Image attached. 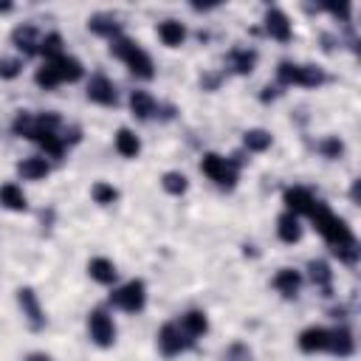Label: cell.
<instances>
[{
  "mask_svg": "<svg viewBox=\"0 0 361 361\" xmlns=\"http://www.w3.org/2000/svg\"><path fill=\"white\" fill-rule=\"evenodd\" d=\"M26 361H51V358H48L45 353H31V355L26 358Z\"/></svg>",
  "mask_w": 361,
  "mask_h": 361,
  "instance_id": "35",
  "label": "cell"
},
{
  "mask_svg": "<svg viewBox=\"0 0 361 361\" xmlns=\"http://www.w3.org/2000/svg\"><path fill=\"white\" fill-rule=\"evenodd\" d=\"M327 339H330V330L308 327L300 333V350L302 353H322V350H327Z\"/></svg>",
  "mask_w": 361,
  "mask_h": 361,
  "instance_id": "12",
  "label": "cell"
},
{
  "mask_svg": "<svg viewBox=\"0 0 361 361\" xmlns=\"http://www.w3.org/2000/svg\"><path fill=\"white\" fill-rule=\"evenodd\" d=\"M40 54H43L45 59L59 57V54H62V37H59L57 31L48 34V37H43V40H40Z\"/></svg>",
  "mask_w": 361,
  "mask_h": 361,
  "instance_id": "31",
  "label": "cell"
},
{
  "mask_svg": "<svg viewBox=\"0 0 361 361\" xmlns=\"http://www.w3.org/2000/svg\"><path fill=\"white\" fill-rule=\"evenodd\" d=\"M243 144H246V150H251V153H263V150L271 147V133H268V130H260V127L246 130Z\"/></svg>",
  "mask_w": 361,
  "mask_h": 361,
  "instance_id": "25",
  "label": "cell"
},
{
  "mask_svg": "<svg viewBox=\"0 0 361 361\" xmlns=\"http://www.w3.org/2000/svg\"><path fill=\"white\" fill-rule=\"evenodd\" d=\"M9 9H12L9 3H0V12H9Z\"/></svg>",
  "mask_w": 361,
  "mask_h": 361,
  "instance_id": "36",
  "label": "cell"
},
{
  "mask_svg": "<svg viewBox=\"0 0 361 361\" xmlns=\"http://www.w3.org/2000/svg\"><path fill=\"white\" fill-rule=\"evenodd\" d=\"M327 77H325V71L316 68V65H300V85L302 88H316L322 85Z\"/></svg>",
  "mask_w": 361,
  "mask_h": 361,
  "instance_id": "27",
  "label": "cell"
},
{
  "mask_svg": "<svg viewBox=\"0 0 361 361\" xmlns=\"http://www.w3.org/2000/svg\"><path fill=\"white\" fill-rule=\"evenodd\" d=\"M48 65L57 71V77H59V82H77V80H82V62L77 59V57H68V54H59V57H54V59H48Z\"/></svg>",
  "mask_w": 361,
  "mask_h": 361,
  "instance_id": "7",
  "label": "cell"
},
{
  "mask_svg": "<svg viewBox=\"0 0 361 361\" xmlns=\"http://www.w3.org/2000/svg\"><path fill=\"white\" fill-rule=\"evenodd\" d=\"M88 99L96 102V105H116V88H113V82L108 77L96 74L91 80V85H88Z\"/></svg>",
  "mask_w": 361,
  "mask_h": 361,
  "instance_id": "11",
  "label": "cell"
},
{
  "mask_svg": "<svg viewBox=\"0 0 361 361\" xmlns=\"http://www.w3.org/2000/svg\"><path fill=\"white\" fill-rule=\"evenodd\" d=\"M327 350L330 353H336V355H353V350H355V341H353V333L347 330V327H336V330H330V339H327Z\"/></svg>",
  "mask_w": 361,
  "mask_h": 361,
  "instance_id": "15",
  "label": "cell"
},
{
  "mask_svg": "<svg viewBox=\"0 0 361 361\" xmlns=\"http://www.w3.org/2000/svg\"><path fill=\"white\" fill-rule=\"evenodd\" d=\"M319 150H322V156H325V159H341L344 144H341L336 135H327V138L319 144Z\"/></svg>",
  "mask_w": 361,
  "mask_h": 361,
  "instance_id": "33",
  "label": "cell"
},
{
  "mask_svg": "<svg viewBox=\"0 0 361 361\" xmlns=\"http://www.w3.org/2000/svg\"><path fill=\"white\" fill-rule=\"evenodd\" d=\"M34 80H37V85H40V88H45V91H54V88L59 85V77H57V71H54V68H51L48 62H45V65H43V68L37 71V77H34Z\"/></svg>",
  "mask_w": 361,
  "mask_h": 361,
  "instance_id": "32",
  "label": "cell"
},
{
  "mask_svg": "<svg viewBox=\"0 0 361 361\" xmlns=\"http://www.w3.org/2000/svg\"><path fill=\"white\" fill-rule=\"evenodd\" d=\"M178 325H181V330H184L192 341L209 330V319H206V314H203V311H189V314H184Z\"/></svg>",
  "mask_w": 361,
  "mask_h": 361,
  "instance_id": "14",
  "label": "cell"
},
{
  "mask_svg": "<svg viewBox=\"0 0 361 361\" xmlns=\"http://www.w3.org/2000/svg\"><path fill=\"white\" fill-rule=\"evenodd\" d=\"M314 203H316V198L311 195V189L294 186V189L285 192V206H288V212H291V214H297V218H300V214H311Z\"/></svg>",
  "mask_w": 361,
  "mask_h": 361,
  "instance_id": "10",
  "label": "cell"
},
{
  "mask_svg": "<svg viewBox=\"0 0 361 361\" xmlns=\"http://www.w3.org/2000/svg\"><path fill=\"white\" fill-rule=\"evenodd\" d=\"M110 302L116 308H121L124 314H138L144 311V305H147V288H144L141 279H130L127 285H121L116 294H110Z\"/></svg>",
  "mask_w": 361,
  "mask_h": 361,
  "instance_id": "2",
  "label": "cell"
},
{
  "mask_svg": "<svg viewBox=\"0 0 361 361\" xmlns=\"http://www.w3.org/2000/svg\"><path fill=\"white\" fill-rule=\"evenodd\" d=\"M91 195H94V200H96L99 206H110V203L119 198V189L110 186V184H105V181H99V184H94Z\"/></svg>",
  "mask_w": 361,
  "mask_h": 361,
  "instance_id": "29",
  "label": "cell"
},
{
  "mask_svg": "<svg viewBox=\"0 0 361 361\" xmlns=\"http://www.w3.org/2000/svg\"><path fill=\"white\" fill-rule=\"evenodd\" d=\"M229 62H232V68L237 71V74H251L254 65H257V54L249 51V48H235L229 54Z\"/></svg>",
  "mask_w": 361,
  "mask_h": 361,
  "instance_id": "24",
  "label": "cell"
},
{
  "mask_svg": "<svg viewBox=\"0 0 361 361\" xmlns=\"http://www.w3.org/2000/svg\"><path fill=\"white\" fill-rule=\"evenodd\" d=\"M88 29H91L94 34H99V37H110V40H116V37H119V31H121V26H119L113 17H108V15H96V17H91V20H88Z\"/></svg>",
  "mask_w": 361,
  "mask_h": 361,
  "instance_id": "23",
  "label": "cell"
},
{
  "mask_svg": "<svg viewBox=\"0 0 361 361\" xmlns=\"http://www.w3.org/2000/svg\"><path fill=\"white\" fill-rule=\"evenodd\" d=\"M12 40H15V45H17L23 54H40V37H37V29H34V26H20V29H15Z\"/></svg>",
  "mask_w": 361,
  "mask_h": 361,
  "instance_id": "16",
  "label": "cell"
},
{
  "mask_svg": "<svg viewBox=\"0 0 361 361\" xmlns=\"http://www.w3.org/2000/svg\"><path fill=\"white\" fill-rule=\"evenodd\" d=\"M116 150H119V156H124V159H135V156L141 153V141H138V135H135L133 130L121 127V130L116 133Z\"/></svg>",
  "mask_w": 361,
  "mask_h": 361,
  "instance_id": "18",
  "label": "cell"
},
{
  "mask_svg": "<svg viewBox=\"0 0 361 361\" xmlns=\"http://www.w3.org/2000/svg\"><path fill=\"white\" fill-rule=\"evenodd\" d=\"M23 62L20 59H0V80H15L20 74Z\"/></svg>",
  "mask_w": 361,
  "mask_h": 361,
  "instance_id": "34",
  "label": "cell"
},
{
  "mask_svg": "<svg viewBox=\"0 0 361 361\" xmlns=\"http://www.w3.org/2000/svg\"><path fill=\"white\" fill-rule=\"evenodd\" d=\"M48 161L45 159H26V161H20L17 164V172H20V178H26V181H40V178H45L48 175Z\"/></svg>",
  "mask_w": 361,
  "mask_h": 361,
  "instance_id": "22",
  "label": "cell"
},
{
  "mask_svg": "<svg viewBox=\"0 0 361 361\" xmlns=\"http://www.w3.org/2000/svg\"><path fill=\"white\" fill-rule=\"evenodd\" d=\"M200 170H203V175H209L218 186H226V189H232L235 181H237V167L229 159L218 156V153H206L203 161H200Z\"/></svg>",
  "mask_w": 361,
  "mask_h": 361,
  "instance_id": "3",
  "label": "cell"
},
{
  "mask_svg": "<svg viewBox=\"0 0 361 361\" xmlns=\"http://www.w3.org/2000/svg\"><path fill=\"white\" fill-rule=\"evenodd\" d=\"M277 235L282 243H300L302 240V226H300V218L291 212H285L279 214V221H277Z\"/></svg>",
  "mask_w": 361,
  "mask_h": 361,
  "instance_id": "13",
  "label": "cell"
},
{
  "mask_svg": "<svg viewBox=\"0 0 361 361\" xmlns=\"http://www.w3.org/2000/svg\"><path fill=\"white\" fill-rule=\"evenodd\" d=\"M189 344H192V339L181 330L178 322H167V325L159 330V347H161L164 355H178V353H184Z\"/></svg>",
  "mask_w": 361,
  "mask_h": 361,
  "instance_id": "4",
  "label": "cell"
},
{
  "mask_svg": "<svg viewBox=\"0 0 361 361\" xmlns=\"http://www.w3.org/2000/svg\"><path fill=\"white\" fill-rule=\"evenodd\" d=\"M308 271H311V279H314V285H319V288H330V279H333V271H330V265L325 263V260H311L308 263Z\"/></svg>",
  "mask_w": 361,
  "mask_h": 361,
  "instance_id": "26",
  "label": "cell"
},
{
  "mask_svg": "<svg viewBox=\"0 0 361 361\" xmlns=\"http://www.w3.org/2000/svg\"><path fill=\"white\" fill-rule=\"evenodd\" d=\"M88 330H91V339L99 347H110L116 341V325H113V319L105 311H94L88 316Z\"/></svg>",
  "mask_w": 361,
  "mask_h": 361,
  "instance_id": "5",
  "label": "cell"
},
{
  "mask_svg": "<svg viewBox=\"0 0 361 361\" xmlns=\"http://www.w3.org/2000/svg\"><path fill=\"white\" fill-rule=\"evenodd\" d=\"M277 77L282 85H300V65L297 62H279Z\"/></svg>",
  "mask_w": 361,
  "mask_h": 361,
  "instance_id": "30",
  "label": "cell"
},
{
  "mask_svg": "<svg viewBox=\"0 0 361 361\" xmlns=\"http://www.w3.org/2000/svg\"><path fill=\"white\" fill-rule=\"evenodd\" d=\"M17 302H20V308H23V316L29 319V325H31L34 330L45 327V314H43V308H40V300H37V294L31 291V288H20V291H17Z\"/></svg>",
  "mask_w": 361,
  "mask_h": 361,
  "instance_id": "6",
  "label": "cell"
},
{
  "mask_svg": "<svg viewBox=\"0 0 361 361\" xmlns=\"http://www.w3.org/2000/svg\"><path fill=\"white\" fill-rule=\"evenodd\" d=\"M0 203H3L6 209H12V212H26L29 209L26 195H23V189L17 184H3L0 186Z\"/></svg>",
  "mask_w": 361,
  "mask_h": 361,
  "instance_id": "17",
  "label": "cell"
},
{
  "mask_svg": "<svg viewBox=\"0 0 361 361\" xmlns=\"http://www.w3.org/2000/svg\"><path fill=\"white\" fill-rule=\"evenodd\" d=\"M130 108L138 119H153L156 116V99L147 91H133L130 94Z\"/></svg>",
  "mask_w": 361,
  "mask_h": 361,
  "instance_id": "21",
  "label": "cell"
},
{
  "mask_svg": "<svg viewBox=\"0 0 361 361\" xmlns=\"http://www.w3.org/2000/svg\"><path fill=\"white\" fill-rule=\"evenodd\" d=\"M265 31L279 40V43H288L294 37V29H291V20H288V15L282 9H268L265 12Z\"/></svg>",
  "mask_w": 361,
  "mask_h": 361,
  "instance_id": "8",
  "label": "cell"
},
{
  "mask_svg": "<svg viewBox=\"0 0 361 361\" xmlns=\"http://www.w3.org/2000/svg\"><path fill=\"white\" fill-rule=\"evenodd\" d=\"M274 288L285 297V300H294L302 288V274L294 271V268H279L277 277H274Z\"/></svg>",
  "mask_w": 361,
  "mask_h": 361,
  "instance_id": "9",
  "label": "cell"
},
{
  "mask_svg": "<svg viewBox=\"0 0 361 361\" xmlns=\"http://www.w3.org/2000/svg\"><path fill=\"white\" fill-rule=\"evenodd\" d=\"M159 37H161L164 45L178 48V45L186 40V29H184V23H178V20H164V23L159 26Z\"/></svg>",
  "mask_w": 361,
  "mask_h": 361,
  "instance_id": "19",
  "label": "cell"
},
{
  "mask_svg": "<svg viewBox=\"0 0 361 361\" xmlns=\"http://www.w3.org/2000/svg\"><path fill=\"white\" fill-rule=\"evenodd\" d=\"M161 186H164L170 195H184L189 184H186V175H184V172H164Z\"/></svg>",
  "mask_w": 361,
  "mask_h": 361,
  "instance_id": "28",
  "label": "cell"
},
{
  "mask_svg": "<svg viewBox=\"0 0 361 361\" xmlns=\"http://www.w3.org/2000/svg\"><path fill=\"white\" fill-rule=\"evenodd\" d=\"M88 274H91L96 282H102V285L116 282V265H113L108 257H94V260L88 263Z\"/></svg>",
  "mask_w": 361,
  "mask_h": 361,
  "instance_id": "20",
  "label": "cell"
},
{
  "mask_svg": "<svg viewBox=\"0 0 361 361\" xmlns=\"http://www.w3.org/2000/svg\"><path fill=\"white\" fill-rule=\"evenodd\" d=\"M110 54L113 57H119L135 77H141V80H153L156 77V68H153V59H150V54L144 51L141 45H135L133 40H127V37H116L113 43H110Z\"/></svg>",
  "mask_w": 361,
  "mask_h": 361,
  "instance_id": "1",
  "label": "cell"
}]
</instances>
